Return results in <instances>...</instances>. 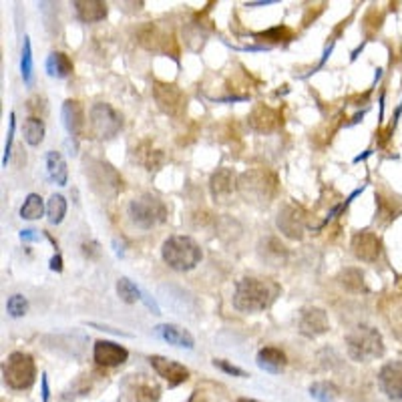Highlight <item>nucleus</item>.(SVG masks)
<instances>
[{
	"mask_svg": "<svg viewBox=\"0 0 402 402\" xmlns=\"http://www.w3.org/2000/svg\"><path fill=\"white\" fill-rule=\"evenodd\" d=\"M280 294V286L262 278H242L233 290V308L244 314H258L268 310Z\"/></svg>",
	"mask_w": 402,
	"mask_h": 402,
	"instance_id": "nucleus-1",
	"label": "nucleus"
},
{
	"mask_svg": "<svg viewBox=\"0 0 402 402\" xmlns=\"http://www.w3.org/2000/svg\"><path fill=\"white\" fill-rule=\"evenodd\" d=\"M278 192V179L270 169L254 167L238 177V193L247 203L268 206Z\"/></svg>",
	"mask_w": 402,
	"mask_h": 402,
	"instance_id": "nucleus-2",
	"label": "nucleus"
},
{
	"mask_svg": "<svg viewBox=\"0 0 402 402\" xmlns=\"http://www.w3.org/2000/svg\"><path fill=\"white\" fill-rule=\"evenodd\" d=\"M161 258L175 272H192L201 262L203 252L190 235H171L163 242Z\"/></svg>",
	"mask_w": 402,
	"mask_h": 402,
	"instance_id": "nucleus-3",
	"label": "nucleus"
},
{
	"mask_svg": "<svg viewBox=\"0 0 402 402\" xmlns=\"http://www.w3.org/2000/svg\"><path fill=\"white\" fill-rule=\"evenodd\" d=\"M346 350L354 362H372L385 354V340L376 328L360 324L346 336Z\"/></svg>",
	"mask_w": 402,
	"mask_h": 402,
	"instance_id": "nucleus-4",
	"label": "nucleus"
},
{
	"mask_svg": "<svg viewBox=\"0 0 402 402\" xmlns=\"http://www.w3.org/2000/svg\"><path fill=\"white\" fill-rule=\"evenodd\" d=\"M127 213H129V219L135 228L139 229H153L165 224L167 219V206L155 197L151 193H143L139 197H135L129 208H127Z\"/></svg>",
	"mask_w": 402,
	"mask_h": 402,
	"instance_id": "nucleus-5",
	"label": "nucleus"
},
{
	"mask_svg": "<svg viewBox=\"0 0 402 402\" xmlns=\"http://www.w3.org/2000/svg\"><path fill=\"white\" fill-rule=\"evenodd\" d=\"M2 374H4V382L10 388H15V390L31 388L36 376L33 356L26 354V352H13L4 362Z\"/></svg>",
	"mask_w": 402,
	"mask_h": 402,
	"instance_id": "nucleus-6",
	"label": "nucleus"
},
{
	"mask_svg": "<svg viewBox=\"0 0 402 402\" xmlns=\"http://www.w3.org/2000/svg\"><path fill=\"white\" fill-rule=\"evenodd\" d=\"M123 127L121 115L107 103H95L88 111V131L93 139H113Z\"/></svg>",
	"mask_w": 402,
	"mask_h": 402,
	"instance_id": "nucleus-7",
	"label": "nucleus"
},
{
	"mask_svg": "<svg viewBox=\"0 0 402 402\" xmlns=\"http://www.w3.org/2000/svg\"><path fill=\"white\" fill-rule=\"evenodd\" d=\"M87 177L93 183V190L103 197H113L121 190V177L105 161L87 163Z\"/></svg>",
	"mask_w": 402,
	"mask_h": 402,
	"instance_id": "nucleus-8",
	"label": "nucleus"
},
{
	"mask_svg": "<svg viewBox=\"0 0 402 402\" xmlns=\"http://www.w3.org/2000/svg\"><path fill=\"white\" fill-rule=\"evenodd\" d=\"M278 229L290 240H302L306 226H308V213L297 203H286L278 213Z\"/></svg>",
	"mask_w": 402,
	"mask_h": 402,
	"instance_id": "nucleus-9",
	"label": "nucleus"
},
{
	"mask_svg": "<svg viewBox=\"0 0 402 402\" xmlns=\"http://www.w3.org/2000/svg\"><path fill=\"white\" fill-rule=\"evenodd\" d=\"M297 332L306 338H318L322 334L330 330V322H328V314L322 308L316 306H306L297 312L296 318Z\"/></svg>",
	"mask_w": 402,
	"mask_h": 402,
	"instance_id": "nucleus-10",
	"label": "nucleus"
},
{
	"mask_svg": "<svg viewBox=\"0 0 402 402\" xmlns=\"http://www.w3.org/2000/svg\"><path fill=\"white\" fill-rule=\"evenodd\" d=\"M153 97L157 101V105L161 111H165L171 117H179L183 115L187 99L181 93V88H177L175 85H167V83H157L153 87Z\"/></svg>",
	"mask_w": 402,
	"mask_h": 402,
	"instance_id": "nucleus-11",
	"label": "nucleus"
},
{
	"mask_svg": "<svg viewBox=\"0 0 402 402\" xmlns=\"http://www.w3.org/2000/svg\"><path fill=\"white\" fill-rule=\"evenodd\" d=\"M378 385L390 401H402V362L392 360L378 372Z\"/></svg>",
	"mask_w": 402,
	"mask_h": 402,
	"instance_id": "nucleus-12",
	"label": "nucleus"
},
{
	"mask_svg": "<svg viewBox=\"0 0 402 402\" xmlns=\"http://www.w3.org/2000/svg\"><path fill=\"white\" fill-rule=\"evenodd\" d=\"M127 358H129V352H127V348H123L121 344L111 342V340H99V342H95L93 360H95L99 366H121L123 362H127Z\"/></svg>",
	"mask_w": 402,
	"mask_h": 402,
	"instance_id": "nucleus-13",
	"label": "nucleus"
},
{
	"mask_svg": "<svg viewBox=\"0 0 402 402\" xmlns=\"http://www.w3.org/2000/svg\"><path fill=\"white\" fill-rule=\"evenodd\" d=\"M380 252H382L380 238L372 231H358L352 238V254L362 262H376L380 258Z\"/></svg>",
	"mask_w": 402,
	"mask_h": 402,
	"instance_id": "nucleus-14",
	"label": "nucleus"
},
{
	"mask_svg": "<svg viewBox=\"0 0 402 402\" xmlns=\"http://www.w3.org/2000/svg\"><path fill=\"white\" fill-rule=\"evenodd\" d=\"M125 390H127V396H131L133 402H155L159 399L157 382L145 374L129 376L125 382Z\"/></svg>",
	"mask_w": 402,
	"mask_h": 402,
	"instance_id": "nucleus-15",
	"label": "nucleus"
},
{
	"mask_svg": "<svg viewBox=\"0 0 402 402\" xmlns=\"http://www.w3.org/2000/svg\"><path fill=\"white\" fill-rule=\"evenodd\" d=\"M149 364L153 366V370L157 372L159 376L163 380H167L169 386H179L183 385L187 378H190V370L175 362V360H169L165 356H149Z\"/></svg>",
	"mask_w": 402,
	"mask_h": 402,
	"instance_id": "nucleus-16",
	"label": "nucleus"
},
{
	"mask_svg": "<svg viewBox=\"0 0 402 402\" xmlns=\"http://www.w3.org/2000/svg\"><path fill=\"white\" fill-rule=\"evenodd\" d=\"M210 192L215 201L228 203V199L233 195V192H238V177H235V173L228 167L217 169L215 173L211 175Z\"/></svg>",
	"mask_w": 402,
	"mask_h": 402,
	"instance_id": "nucleus-17",
	"label": "nucleus"
},
{
	"mask_svg": "<svg viewBox=\"0 0 402 402\" xmlns=\"http://www.w3.org/2000/svg\"><path fill=\"white\" fill-rule=\"evenodd\" d=\"M247 121H249V127L258 133H272L280 127L281 115L280 111H276L272 107L258 105L254 107V111L249 113Z\"/></svg>",
	"mask_w": 402,
	"mask_h": 402,
	"instance_id": "nucleus-18",
	"label": "nucleus"
},
{
	"mask_svg": "<svg viewBox=\"0 0 402 402\" xmlns=\"http://www.w3.org/2000/svg\"><path fill=\"white\" fill-rule=\"evenodd\" d=\"M63 123L65 129L72 139H79L83 135V131L87 129V119H85V109L79 101H65L63 105Z\"/></svg>",
	"mask_w": 402,
	"mask_h": 402,
	"instance_id": "nucleus-19",
	"label": "nucleus"
},
{
	"mask_svg": "<svg viewBox=\"0 0 402 402\" xmlns=\"http://www.w3.org/2000/svg\"><path fill=\"white\" fill-rule=\"evenodd\" d=\"M155 334L161 340H165L173 346H179V348L192 350L195 346L192 334L181 326H175V324H159V326H155Z\"/></svg>",
	"mask_w": 402,
	"mask_h": 402,
	"instance_id": "nucleus-20",
	"label": "nucleus"
},
{
	"mask_svg": "<svg viewBox=\"0 0 402 402\" xmlns=\"http://www.w3.org/2000/svg\"><path fill=\"white\" fill-rule=\"evenodd\" d=\"M75 6V13L81 22H101L107 18V4L105 2H99V0H79L72 4Z\"/></svg>",
	"mask_w": 402,
	"mask_h": 402,
	"instance_id": "nucleus-21",
	"label": "nucleus"
},
{
	"mask_svg": "<svg viewBox=\"0 0 402 402\" xmlns=\"http://www.w3.org/2000/svg\"><path fill=\"white\" fill-rule=\"evenodd\" d=\"M256 362H258V366L270 374H280L286 368V354L276 346H265L258 352Z\"/></svg>",
	"mask_w": 402,
	"mask_h": 402,
	"instance_id": "nucleus-22",
	"label": "nucleus"
},
{
	"mask_svg": "<svg viewBox=\"0 0 402 402\" xmlns=\"http://www.w3.org/2000/svg\"><path fill=\"white\" fill-rule=\"evenodd\" d=\"M47 171L51 181L56 183L59 187H65L69 181V169H67V161L59 153V151H49L47 153Z\"/></svg>",
	"mask_w": 402,
	"mask_h": 402,
	"instance_id": "nucleus-23",
	"label": "nucleus"
},
{
	"mask_svg": "<svg viewBox=\"0 0 402 402\" xmlns=\"http://www.w3.org/2000/svg\"><path fill=\"white\" fill-rule=\"evenodd\" d=\"M47 72L54 79H67L72 72V63L65 53H51L47 59Z\"/></svg>",
	"mask_w": 402,
	"mask_h": 402,
	"instance_id": "nucleus-24",
	"label": "nucleus"
},
{
	"mask_svg": "<svg viewBox=\"0 0 402 402\" xmlns=\"http://www.w3.org/2000/svg\"><path fill=\"white\" fill-rule=\"evenodd\" d=\"M135 155H137V161H139L141 165H145L149 171L157 169L159 165L163 163V151L155 149L149 141L141 143L139 149H135Z\"/></svg>",
	"mask_w": 402,
	"mask_h": 402,
	"instance_id": "nucleus-25",
	"label": "nucleus"
},
{
	"mask_svg": "<svg viewBox=\"0 0 402 402\" xmlns=\"http://www.w3.org/2000/svg\"><path fill=\"white\" fill-rule=\"evenodd\" d=\"M45 213V203H42V197L36 195V193H31L26 195L22 208H20V217L26 219V222H35V219H40Z\"/></svg>",
	"mask_w": 402,
	"mask_h": 402,
	"instance_id": "nucleus-26",
	"label": "nucleus"
},
{
	"mask_svg": "<svg viewBox=\"0 0 402 402\" xmlns=\"http://www.w3.org/2000/svg\"><path fill=\"white\" fill-rule=\"evenodd\" d=\"M47 213H49V224L51 226H59L65 219V215H67V199L61 193L51 195L49 206H47Z\"/></svg>",
	"mask_w": 402,
	"mask_h": 402,
	"instance_id": "nucleus-27",
	"label": "nucleus"
},
{
	"mask_svg": "<svg viewBox=\"0 0 402 402\" xmlns=\"http://www.w3.org/2000/svg\"><path fill=\"white\" fill-rule=\"evenodd\" d=\"M22 131H24V141L29 145H33V147L40 145L42 139H45V123L38 117H29Z\"/></svg>",
	"mask_w": 402,
	"mask_h": 402,
	"instance_id": "nucleus-28",
	"label": "nucleus"
},
{
	"mask_svg": "<svg viewBox=\"0 0 402 402\" xmlns=\"http://www.w3.org/2000/svg\"><path fill=\"white\" fill-rule=\"evenodd\" d=\"M20 75H22V81L31 87L33 85V53H31V38L29 36H24V42H22Z\"/></svg>",
	"mask_w": 402,
	"mask_h": 402,
	"instance_id": "nucleus-29",
	"label": "nucleus"
},
{
	"mask_svg": "<svg viewBox=\"0 0 402 402\" xmlns=\"http://www.w3.org/2000/svg\"><path fill=\"white\" fill-rule=\"evenodd\" d=\"M117 294L121 297L125 304H135V302H139L143 300V294H141V290L133 284V281L129 280V278H119L117 280Z\"/></svg>",
	"mask_w": 402,
	"mask_h": 402,
	"instance_id": "nucleus-30",
	"label": "nucleus"
},
{
	"mask_svg": "<svg viewBox=\"0 0 402 402\" xmlns=\"http://www.w3.org/2000/svg\"><path fill=\"white\" fill-rule=\"evenodd\" d=\"M310 396L318 402H332L338 396V390L330 382H314L310 386Z\"/></svg>",
	"mask_w": 402,
	"mask_h": 402,
	"instance_id": "nucleus-31",
	"label": "nucleus"
},
{
	"mask_svg": "<svg viewBox=\"0 0 402 402\" xmlns=\"http://www.w3.org/2000/svg\"><path fill=\"white\" fill-rule=\"evenodd\" d=\"M6 312L13 318H22V316L29 312V302L22 294H15V296L8 297L6 302Z\"/></svg>",
	"mask_w": 402,
	"mask_h": 402,
	"instance_id": "nucleus-32",
	"label": "nucleus"
},
{
	"mask_svg": "<svg viewBox=\"0 0 402 402\" xmlns=\"http://www.w3.org/2000/svg\"><path fill=\"white\" fill-rule=\"evenodd\" d=\"M15 127H17V117H15V113H10V119H8V133H6V145H4V157H2V165H4V167L8 165V157H10V151H13Z\"/></svg>",
	"mask_w": 402,
	"mask_h": 402,
	"instance_id": "nucleus-33",
	"label": "nucleus"
},
{
	"mask_svg": "<svg viewBox=\"0 0 402 402\" xmlns=\"http://www.w3.org/2000/svg\"><path fill=\"white\" fill-rule=\"evenodd\" d=\"M342 286L352 290V292H360L364 288V278H362V274L358 270H354V278H350V270H346L344 276H342Z\"/></svg>",
	"mask_w": 402,
	"mask_h": 402,
	"instance_id": "nucleus-34",
	"label": "nucleus"
},
{
	"mask_svg": "<svg viewBox=\"0 0 402 402\" xmlns=\"http://www.w3.org/2000/svg\"><path fill=\"white\" fill-rule=\"evenodd\" d=\"M213 364H215V368H219V370H224L226 374H231V376H240V378H244L245 372L244 370H240L238 366H231L229 362H226V360H213Z\"/></svg>",
	"mask_w": 402,
	"mask_h": 402,
	"instance_id": "nucleus-35",
	"label": "nucleus"
},
{
	"mask_svg": "<svg viewBox=\"0 0 402 402\" xmlns=\"http://www.w3.org/2000/svg\"><path fill=\"white\" fill-rule=\"evenodd\" d=\"M20 240H22V242H38L40 235L36 233L35 229H22V231H20Z\"/></svg>",
	"mask_w": 402,
	"mask_h": 402,
	"instance_id": "nucleus-36",
	"label": "nucleus"
},
{
	"mask_svg": "<svg viewBox=\"0 0 402 402\" xmlns=\"http://www.w3.org/2000/svg\"><path fill=\"white\" fill-rule=\"evenodd\" d=\"M51 270L53 272H63V256L56 252L53 256V260H51Z\"/></svg>",
	"mask_w": 402,
	"mask_h": 402,
	"instance_id": "nucleus-37",
	"label": "nucleus"
},
{
	"mask_svg": "<svg viewBox=\"0 0 402 402\" xmlns=\"http://www.w3.org/2000/svg\"><path fill=\"white\" fill-rule=\"evenodd\" d=\"M40 382H42V402H49V380H47V374L42 372V376H40Z\"/></svg>",
	"mask_w": 402,
	"mask_h": 402,
	"instance_id": "nucleus-38",
	"label": "nucleus"
},
{
	"mask_svg": "<svg viewBox=\"0 0 402 402\" xmlns=\"http://www.w3.org/2000/svg\"><path fill=\"white\" fill-rule=\"evenodd\" d=\"M238 402H258V401H254V399H240Z\"/></svg>",
	"mask_w": 402,
	"mask_h": 402,
	"instance_id": "nucleus-39",
	"label": "nucleus"
}]
</instances>
